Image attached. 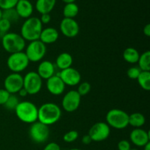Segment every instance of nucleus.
<instances>
[{
    "instance_id": "obj_1",
    "label": "nucleus",
    "mask_w": 150,
    "mask_h": 150,
    "mask_svg": "<svg viewBox=\"0 0 150 150\" xmlns=\"http://www.w3.org/2000/svg\"><path fill=\"white\" fill-rule=\"evenodd\" d=\"M62 117V110L54 103H45L38 108V121L45 125H52L57 123Z\"/></svg>"
},
{
    "instance_id": "obj_2",
    "label": "nucleus",
    "mask_w": 150,
    "mask_h": 150,
    "mask_svg": "<svg viewBox=\"0 0 150 150\" xmlns=\"http://www.w3.org/2000/svg\"><path fill=\"white\" fill-rule=\"evenodd\" d=\"M42 30V24L39 18L30 17L22 24L20 35L26 41L32 42L40 39Z\"/></svg>"
},
{
    "instance_id": "obj_3",
    "label": "nucleus",
    "mask_w": 150,
    "mask_h": 150,
    "mask_svg": "<svg viewBox=\"0 0 150 150\" xmlns=\"http://www.w3.org/2000/svg\"><path fill=\"white\" fill-rule=\"evenodd\" d=\"M15 112L19 120L24 123L32 124L38 121V108L30 101L19 102Z\"/></svg>"
},
{
    "instance_id": "obj_4",
    "label": "nucleus",
    "mask_w": 150,
    "mask_h": 150,
    "mask_svg": "<svg viewBox=\"0 0 150 150\" xmlns=\"http://www.w3.org/2000/svg\"><path fill=\"white\" fill-rule=\"evenodd\" d=\"M1 45L4 51L11 54L23 51L26 47V40L20 34L7 32L1 38Z\"/></svg>"
},
{
    "instance_id": "obj_5",
    "label": "nucleus",
    "mask_w": 150,
    "mask_h": 150,
    "mask_svg": "<svg viewBox=\"0 0 150 150\" xmlns=\"http://www.w3.org/2000/svg\"><path fill=\"white\" fill-rule=\"evenodd\" d=\"M129 114L127 112L118 108L111 109L107 113L105 120L110 127L117 130H123L126 128L128 124Z\"/></svg>"
},
{
    "instance_id": "obj_6",
    "label": "nucleus",
    "mask_w": 150,
    "mask_h": 150,
    "mask_svg": "<svg viewBox=\"0 0 150 150\" xmlns=\"http://www.w3.org/2000/svg\"><path fill=\"white\" fill-rule=\"evenodd\" d=\"M29 62L25 52L21 51L10 54L7 59V66L12 73H20L27 68Z\"/></svg>"
},
{
    "instance_id": "obj_7",
    "label": "nucleus",
    "mask_w": 150,
    "mask_h": 150,
    "mask_svg": "<svg viewBox=\"0 0 150 150\" xmlns=\"http://www.w3.org/2000/svg\"><path fill=\"white\" fill-rule=\"evenodd\" d=\"M42 86V79L37 72L30 71L23 77V88L27 92L28 95H37L40 92Z\"/></svg>"
},
{
    "instance_id": "obj_8",
    "label": "nucleus",
    "mask_w": 150,
    "mask_h": 150,
    "mask_svg": "<svg viewBox=\"0 0 150 150\" xmlns=\"http://www.w3.org/2000/svg\"><path fill=\"white\" fill-rule=\"evenodd\" d=\"M29 62H38L41 61L46 54V45L40 40L29 42L25 51Z\"/></svg>"
},
{
    "instance_id": "obj_9",
    "label": "nucleus",
    "mask_w": 150,
    "mask_h": 150,
    "mask_svg": "<svg viewBox=\"0 0 150 150\" xmlns=\"http://www.w3.org/2000/svg\"><path fill=\"white\" fill-rule=\"evenodd\" d=\"M29 133L32 142L36 144H42L48 140L50 130L48 125L36 121L31 124Z\"/></svg>"
},
{
    "instance_id": "obj_10",
    "label": "nucleus",
    "mask_w": 150,
    "mask_h": 150,
    "mask_svg": "<svg viewBox=\"0 0 150 150\" xmlns=\"http://www.w3.org/2000/svg\"><path fill=\"white\" fill-rule=\"evenodd\" d=\"M111 133V127L106 122H99L94 124L90 127L88 135L92 142H101L106 140Z\"/></svg>"
},
{
    "instance_id": "obj_11",
    "label": "nucleus",
    "mask_w": 150,
    "mask_h": 150,
    "mask_svg": "<svg viewBox=\"0 0 150 150\" xmlns=\"http://www.w3.org/2000/svg\"><path fill=\"white\" fill-rule=\"evenodd\" d=\"M81 96L76 90H70L64 95L62 100L63 109L68 113L76 111L81 104Z\"/></svg>"
},
{
    "instance_id": "obj_12",
    "label": "nucleus",
    "mask_w": 150,
    "mask_h": 150,
    "mask_svg": "<svg viewBox=\"0 0 150 150\" xmlns=\"http://www.w3.org/2000/svg\"><path fill=\"white\" fill-rule=\"evenodd\" d=\"M23 77L20 73H12L4 79V89L10 95H14L18 93L23 88Z\"/></svg>"
},
{
    "instance_id": "obj_13",
    "label": "nucleus",
    "mask_w": 150,
    "mask_h": 150,
    "mask_svg": "<svg viewBox=\"0 0 150 150\" xmlns=\"http://www.w3.org/2000/svg\"><path fill=\"white\" fill-rule=\"evenodd\" d=\"M59 29L62 35L69 38H76L80 32L79 23L74 18H64L60 22Z\"/></svg>"
},
{
    "instance_id": "obj_14",
    "label": "nucleus",
    "mask_w": 150,
    "mask_h": 150,
    "mask_svg": "<svg viewBox=\"0 0 150 150\" xmlns=\"http://www.w3.org/2000/svg\"><path fill=\"white\" fill-rule=\"evenodd\" d=\"M59 76L62 80L64 84L70 86L79 85L81 80L80 72L73 67H69L61 70Z\"/></svg>"
},
{
    "instance_id": "obj_15",
    "label": "nucleus",
    "mask_w": 150,
    "mask_h": 150,
    "mask_svg": "<svg viewBox=\"0 0 150 150\" xmlns=\"http://www.w3.org/2000/svg\"><path fill=\"white\" fill-rule=\"evenodd\" d=\"M130 140L136 146L144 147L150 142L149 131L142 128L133 129L130 133Z\"/></svg>"
},
{
    "instance_id": "obj_16",
    "label": "nucleus",
    "mask_w": 150,
    "mask_h": 150,
    "mask_svg": "<svg viewBox=\"0 0 150 150\" xmlns=\"http://www.w3.org/2000/svg\"><path fill=\"white\" fill-rule=\"evenodd\" d=\"M46 81V88L51 95L56 96L61 95L65 90L66 85L60 79L59 75H54Z\"/></svg>"
},
{
    "instance_id": "obj_17",
    "label": "nucleus",
    "mask_w": 150,
    "mask_h": 150,
    "mask_svg": "<svg viewBox=\"0 0 150 150\" xmlns=\"http://www.w3.org/2000/svg\"><path fill=\"white\" fill-rule=\"evenodd\" d=\"M15 9L19 17L26 19L32 17L34 10L33 5L29 0H18Z\"/></svg>"
},
{
    "instance_id": "obj_18",
    "label": "nucleus",
    "mask_w": 150,
    "mask_h": 150,
    "mask_svg": "<svg viewBox=\"0 0 150 150\" xmlns=\"http://www.w3.org/2000/svg\"><path fill=\"white\" fill-rule=\"evenodd\" d=\"M37 73L40 76L41 79L47 80L55 75V66L51 62L44 60L38 65Z\"/></svg>"
},
{
    "instance_id": "obj_19",
    "label": "nucleus",
    "mask_w": 150,
    "mask_h": 150,
    "mask_svg": "<svg viewBox=\"0 0 150 150\" xmlns=\"http://www.w3.org/2000/svg\"><path fill=\"white\" fill-rule=\"evenodd\" d=\"M59 36V32L57 30V29L54 27H47L45 29H42L39 40L43 42L45 45L52 44L57 42Z\"/></svg>"
},
{
    "instance_id": "obj_20",
    "label": "nucleus",
    "mask_w": 150,
    "mask_h": 150,
    "mask_svg": "<svg viewBox=\"0 0 150 150\" xmlns=\"http://www.w3.org/2000/svg\"><path fill=\"white\" fill-rule=\"evenodd\" d=\"M56 4L57 0H37L35 9L41 15L50 13L54 10Z\"/></svg>"
},
{
    "instance_id": "obj_21",
    "label": "nucleus",
    "mask_w": 150,
    "mask_h": 150,
    "mask_svg": "<svg viewBox=\"0 0 150 150\" xmlns=\"http://www.w3.org/2000/svg\"><path fill=\"white\" fill-rule=\"evenodd\" d=\"M73 62V57L67 52H62L59 54L56 59V66L61 70L71 67Z\"/></svg>"
},
{
    "instance_id": "obj_22",
    "label": "nucleus",
    "mask_w": 150,
    "mask_h": 150,
    "mask_svg": "<svg viewBox=\"0 0 150 150\" xmlns=\"http://www.w3.org/2000/svg\"><path fill=\"white\" fill-rule=\"evenodd\" d=\"M145 122H146V118L141 113L136 112L129 115V125L132 126L135 128H141L142 126L144 125Z\"/></svg>"
},
{
    "instance_id": "obj_23",
    "label": "nucleus",
    "mask_w": 150,
    "mask_h": 150,
    "mask_svg": "<svg viewBox=\"0 0 150 150\" xmlns=\"http://www.w3.org/2000/svg\"><path fill=\"white\" fill-rule=\"evenodd\" d=\"M140 54L134 48L129 47L127 48L123 52V59L125 62L130 64H136L139 61Z\"/></svg>"
},
{
    "instance_id": "obj_24",
    "label": "nucleus",
    "mask_w": 150,
    "mask_h": 150,
    "mask_svg": "<svg viewBox=\"0 0 150 150\" xmlns=\"http://www.w3.org/2000/svg\"><path fill=\"white\" fill-rule=\"evenodd\" d=\"M63 16L67 18H74L79 13V7L75 2L65 4L63 8Z\"/></svg>"
},
{
    "instance_id": "obj_25",
    "label": "nucleus",
    "mask_w": 150,
    "mask_h": 150,
    "mask_svg": "<svg viewBox=\"0 0 150 150\" xmlns=\"http://www.w3.org/2000/svg\"><path fill=\"white\" fill-rule=\"evenodd\" d=\"M137 63L142 71H150V51H146L140 54Z\"/></svg>"
},
{
    "instance_id": "obj_26",
    "label": "nucleus",
    "mask_w": 150,
    "mask_h": 150,
    "mask_svg": "<svg viewBox=\"0 0 150 150\" xmlns=\"http://www.w3.org/2000/svg\"><path fill=\"white\" fill-rule=\"evenodd\" d=\"M136 80L144 90H150V71H142Z\"/></svg>"
},
{
    "instance_id": "obj_27",
    "label": "nucleus",
    "mask_w": 150,
    "mask_h": 150,
    "mask_svg": "<svg viewBox=\"0 0 150 150\" xmlns=\"http://www.w3.org/2000/svg\"><path fill=\"white\" fill-rule=\"evenodd\" d=\"M1 18L6 19L12 23L18 21L20 17L16 12V9L11 8L2 10V18Z\"/></svg>"
},
{
    "instance_id": "obj_28",
    "label": "nucleus",
    "mask_w": 150,
    "mask_h": 150,
    "mask_svg": "<svg viewBox=\"0 0 150 150\" xmlns=\"http://www.w3.org/2000/svg\"><path fill=\"white\" fill-rule=\"evenodd\" d=\"M19 103V100L16 95H10L9 97L8 100L7 102L4 104V107L8 110H14L17 107L18 104Z\"/></svg>"
},
{
    "instance_id": "obj_29",
    "label": "nucleus",
    "mask_w": 150,
    "mask_h": 150,
    "mask_svg": "<svg viewBox=\"0 0 150 150\" xmlns=\"http://www.w3.org/2000/svg\"><path fill=\"white\" fill-rule=\"evenodd\" d=\"M91 88H92V86H91L90 83L87 81H84L79 83L76 91L81 96H84V95H86L89 93V92L91 91Z\"/></svg>"
},
{
    "instance_id": "obj_30",
    "label": "nucleus",
    "mask_w": 150,
    "mask_h": 150,
    "mask_svg": "<svg viewBox=\"0 0 150 150\" xmlns=\"http://www.w3.org/2000/svg\"><path fill=\"white\" fill-rule=\"evenodd\" d=\"M79 138V133L76 130H70L63 136V140L66 143H73Z\"/></svg>"
},
{
    "instance_id": "obj_31",
    "label": "nucleus",
    "mask_w": 150,
    "mask_h": 150,
    "mask_svg": "<svg viewBox=\"0 0 150 150\" xmlns=\"http://www.w3.org/2000/svg\"><path fill=\"white\" fill-rule=\"evenodd\" d=\"M11 24L10 21L4 18H1L0 20V37L2 38L5 34L9 32L10 27H11Z\"/></svg>"
},
{
    "instance_id": "obj_32",
    "label": "nucleus",
    "mask_w": 150,
    "mask_h": 150,
    "mask_svg": "<svg viewBox=\"0 0 150 150\" xmlns=\"http://www.w3.org/2000/svg\"><path fill=\"white\" fill-rule=\"evenodd\" d=\"M18 0H0V8L2 10L15 8Z\"/></svg>"
},
{
    "instance_id": "obj_33",
    "label": "nucleus",
    "mask_w": 150,
    "mask_h": 150,
    "mask_svg": "<svg viewBox=\"0 0 150 150\" xmlns=\"http://www.w3.org/2000/svg\"><path fill=\"white\" fill-rule=\"evenodd\" d=\"M141 72L142 70L139 69V67H131L127 70V76H128L129 79L136 80L138 79Z\"/></svg>"
},
{
    "instance_id": "obj_34",
    "label": "nucleus",
    "mask_w": 150,
    "mask_h": 150,
    "mask_svg": "<svg viewBox=\"0 0 150 150\" xmlns=\"http://www.w3.org/2000/svg\"><path fill=\"white\" fill-rule=\"evenodd\" d=\"M10 95V94L5 89H0V105H4Z\"/></svg>"
},
{
    "instance_id": "obj_35",
    "label": "nucleus",
    "mask_w": 150,
    "mask_h": 150,
    "mask_svg": "<svg viewBox=\"0 0 150 150\" xmlns=\"http://www.w3.org/2000/svg\"><path fill=\"white\" fill-rule=\"evenodd\" d=\"M117 148H118V150H130L131 149V146L128 141L123 139L119 142Z\"/></svg>"
},
{
    "instance_id": "obj_36",
    "label": "nucleus",
    "mask_w": 150,
    "mask_h": 150,
    "mask_svg": "<svg viewBox=\"0 0 150 150\" xmlns=\"http://www.w3.org/2000/svg\"><path fill=\"white\" fill-rule=\"evenodd\" d=\"M43 150H61V147L58 144L55 142H51L45 145Z\"/></svg>"
},
{
    "instance_id": "obj_37",
    "label": "nucleus",
    "mask_w": 150,
    "mask_h": 150,
    "mask_svg": "<svg viewBox=\"0 0 150 150\" xmlns=\"http://www.w3.org/2000/svg\"><path fill=\"white\" fill-rule=\"evenodd\" d=\"M42 24H48L50 23L51 20V16L50 13H45V14L41 15V17L40 18Z\"/></svg>"
},
{
    "instance_id": "obj_38",
    "label": "nucleus",
    "mask_w": 150,
    "mask_h": 150,
    "mask_svg": "<svg viewBox=\"0 0 150 150\" xmlns=\"http://www.w3.org/2000/svg\"><path fill=\"white\" fill-rule=\"evenodd\" d=\"M81 142L83 144L85 145H89L91 143H92V139H91L90 136H89V135H84V136L82 137V139H81Z\"/></svg>"
},
{
    "instance_id": "obj_39",
    "label": "nucleus",
    "mask_w": 150,
    "mask_h": 150,
    "mask_svg": "<svg viewBox=\"0 0 150 150\" xmlns=\"http://www.w3.org/2000/svg\"><path fill=\"white\" fill-rule=\"evenodd\" d=\"M143 32L146 37H149L150 36V24L149 23H147L144 26L143 29Z\"/></svg>"
},
{
    "instance_id": "obj_40",
    "label": "nucleus",
    "mask_w": 150,
    "mask_h": 150,
    "mask_svg": "<svg viewBox=\"0 0 150 150\" xmlns=\"http://www.w3.org/2000/svg\"><path fill=\"white\" fill-rule=\"evenodd\" d=\"M18 95H20L21 98H25V97L27 96L28 95L27 92H26V90L24 89V88H22V89H21V90L18 92Z\"/></svg>"
},
{
    "instance_id": "obj_41",
    "label": "nucleus",
    "mask_w": 150,
    "mask_h": 150,
    "mask_svg": "<svg viewBox=\"0 0 150 150\" xmlns=\"http://www.w3.org/2000/svg\"><path fill=\"white\" fill-rule=\"evenodd\" d=\"M144 150H150V142L144 146Z\"/></svg>"
},
{
    "instance_id": "obj_42",
    "label": "nucleus",
    "mask_w": 150,
    "mask_h": 150,
    "mask_svg": "<svg viewBox=\"0 0 150 150\" xmlns=\"http://www.w3.org/2000/svg\"><path fill=\"white\" fill-rule=\"evenodd\" d=\"M62 1H64L65 4H67V3H72V2H75L76 0H62Z\"/></svg>"
},
{
    "instance_id": "obj_43",
    "label": "nucleus",
    "mask_w": 150,
    "mask_h": 150,
    "mask_svg": "<svg viewBox=\"0 0 150 150\" xmlns=\"http://www.w3.org/2000/svg\"><path fill=\"white\" fill-rule=\"evenodd\" d=\"M1 18H2V10L0 8V20L1 19Z\"/></svg>"
},
{
    "instance_id": "obj_44",
    "label": "nucleus",
    "mask_w": 150,
    "mask_h": 150,
    "mask_svg": "<svg viewBox=\"0 0 150 150\" xmlns=\"http://www.w3.org/2000/svg\"><path fill=\"white\" fill-rule=\"evenodd\" d=\"M69 150H82V149H78V148H73V149H69Z\"/></svg>"
},
{
    "instance_id": "obj_45",
    "label": "nucleus",
    "mask_w": 150,
    "mask_h": 150,
    "mask_svg": "<svg viewBox=\"0 0 150 150\" xmlns=\"http://www.w3.org/2000/svg\"><path fill=\"white\" fill-rule=\"evenodd\" d=\"M130 150H139V149H130Z\"/></svg>"
}]
</instances>
